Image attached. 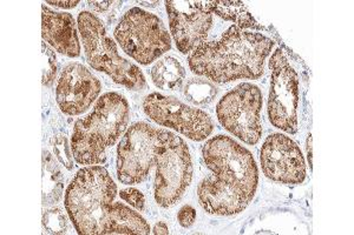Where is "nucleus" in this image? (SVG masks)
<instances>
[{"label":"nucleus","mask_w":354,"mask_h":235,"mask_svg":"<svg viewBox=\"0 0 354 235\" xmlns=\"http://www.w3.org/2000/svg\"><path fill=\"white\" fill-rule=\"evenodd\" d=\"M122 50L141 65H149L171 48V38L161 18L140 8H130L115 28Z\"/></svg>","instance_id":"6"},{"label":"nucleus","mask_w":354,"mask_h":235,"mask_svg":"<svg viewBox=\"0 0 354 235\" xmlns=\"http://www.w3.org/2000/svg\"><path fill=\"white\" fill-rule=\"evenodd\" d=\"M130 119V108L124 96L108 92L98 99L93 112L73 126L71 150L81 165L105 163L106 150L116 143Z\"/></svg>","instance_id":"3"},{"label":"nucleus","mask_w":354,"mask_h":235,"mask_svg":"<svg viewBox=\"0 0 354 235\" xmlns=\"http://www.w3.org/2000/svg\"><path fill=\"white\" fill-rule=\"evenodd\" d=\"M43 48V85L46 88H50L53 84V80L56 78L57 68V58L56 54L53 52V48L48 46V45L43 43L41 44Z\"/></svg>","instance_id":"22"},{"label":"nucleus","mask_w":354,"mask_h":235,"mask_svg":"<svg viewBox=\"0 0 354 235\" xmlns=\"http://www.w3.org/2000/svg\"><path fill=\"white\" fill-rule=\"evenodd\" d=\"M170 32L183 54L203 44L213 25L209 1H165Z\"/></svg>","instance_id":"12"},{"label":"nucleus","mask_w":354,"mask_h":235,"mask_svg":"<svg viewBox=\"0 0 354 235\" xmlns=\"http://www.w3.org/2000/svg\"><path fill=\"white\" fill-rule=\"evenodd\" d=\"M273 46L274 41L268 37L232 26L221 39L195 48L188 61L195 74L218 84L259 79L265 72V61Z\"/></svg>","instance_id":"2"},{"label":"nucleus","mask_w":354,"mask_h":235,"mask_svg":"<svg viewBox=\"0 0 354 235\" xmlns=\"http://www.w3.org/2000/svg\"><path fill=\"white\" fill-rule=\"evenodd\" d=\"M43 227L48 234H65L68 229V219L59 208H51L43 214Z\"/></svg>","instance_id":"21"},{"label":"nucleus","mask_w":354,"mask_h":235,"mask_svg":"<svg viewBox=\"0 0 354 235\" xmlns=\"http://www.w3.org/2000/svg\"><path fill=\"white\" fill-rule=\"evenodd\" d=\"M143 110L156 124L173 128L194 141H203L214 131V121L208 113L188 106L175 96L150 93L143 100Z\"/></svg>","instance_id":"11"},{"label":"nucleus","mask_w":354,"mask_h":235,"mask_svg":"<svg viewBox=\"0 0 354 235\" xmlns=\"http://www.w3.org/2000/svg\"><path fill=\"white\" fill-rule=\"evenodd\" d=\"M41 36L57 52L68 58L81 56V44L77 36L76 23L70 13L56 12L43 5Z\"/></svg>","instance_id":"15"},{"label":"nucleus","mask_w":354,"mask_h":235,"mask_svg":"<svg viewBox=\"0 0 354 235\" xmlns=\"http://www.w3.org/2000/svg\"><path fill=\"white\" fill-rule=\"evenodd\" d=\"M149 223L145 218L122 203L110 206L105 234H149Z\"/></svg>","instance_id":"16"},{"label":"nucleus","mask_w":354,"mask_h":235,"mask_svg":"<svg viewBox=\"0 0 354 235\" xmlns=\"http://www.w3.org/2000/svg\"><path fill=\"white\" fill-rule=\"evenodd\" d=\"M270 96H268V118L274 127L295 134L298 132L299 99L300 83L298 73L278 48L270 61Z\"/></svg>","instance_id":"10"},{"label":"nucleus","mask_w":354,"mask_h":235,"mask_svg":"<svg viewBox=\"0 0 354 235\" xmlns=\"http://www.w3.org/2000/svg\"><path fill=\"white\" fill-rule=\"evenodd\" d=\"M102 91L101 81L80 63L66 65L56 88L57 104L68 116L86 111Z\"/></svg>","instance_id":"14"},{"label":"nucleus","mask_w":354,"mask_h":235,"mask_svg":"<svg viewBox=\"0 0 354 235\" xmlns=\"http://www.w3.org/2000/svg\"><path fill=\"white\" fill-rule=\"evenodd\" d=\"M153 234H169V229L165 223H158L155 225V227L153 229Z\"/></svg>","instance_id":"29"},{"label":"nucleus","mask_w":354,"mask_h":235,"mask_svg":"<svg viewBox=\"0 0 354 235\" xmlns=\"http://www.w3.org/2000/svg\"><path fill=\"white\" fill-rule=\"evenodd\" d=\"M151 79L156 88L163 91H177L182 88L185 79V70L178 60L165 57L153 65Z\"/></svg>","instance_id":"17"},{"label":"nucleus","mask_w":354,"mask_h":235,"mask_svg":"<svg viewBox=\"0 0 354 235\" xmlns=\"http://www.w3.org/2000/svg\"><path fill=\"white\" fill-rule=\"evenodd\" d=\"M177 220H178V223H180L182 227H192L194 223H195V220H196V211H195V208L193 206H190V205H185L178 212Z\"/></svg>","instance_id":"25"},{"label":"nucleus","mask_w":354,"mask_h":235,"mask_svg":"<svg viewBox=\"0 0 354 235\" xmlns=\"http://www.w3.org/2000/svg\"><path fill=\"white\" fill-rule=\"evenodd\" d=\"M312 143H313V139H312V136L310 134L307 136L306 150L307 159H308L310 170H313V146H312Z\"/></svg>","instance_id":"27"},{"label":"nucleus","mask_w":354,"mask_h":235,"mask_svg":"<svg viewBox=\"0 0 354 235\" xmlns=\"http://www.w3.org/2000/svg\"><path fill=\"white\" fill-rule=\"evenodd\" d=\"M210 11L222 19L233 21L238 28H260L248 8L240 1H209Z\"/></svg>","instance_id":"19"},{"label":"nucleus","mask_w":354,"mask_h":235,"mask_svg":"<svg viewBox=\"0 0 354 235\" xmlns=\"http://www.w3.org/2000/svg\"><path fill=\"white\" fill-rule=\"evenodd\" d=\"M88 4L96 12H105L113 8L116 1H88Z\"/></svg>","instance_id":"26"},{"label":"nucleus","mask_w":354,"mask_h":235,"mask_svg":"<svg viewBox=\"0 0 354 235\" xmlns=\"http://www.w3.org/2000/svg\"><path fill=\"white\" fill-rule=\"evenodd\" d=\"M262 172L268 179L283 185H300L306 179V163L298 144L290 136L274 133L260 151Z\"/></svg>","instance_id":"13"},{"label":"nucleus","mask_w":354,"mask_h":235,"mask_svg":"<svg viewBox=\"0 0 354 235\" xmlns=\"http://www.w3.org/2000/svg\"><path fill=\"white\" fill-rule=\"evenodd\" d=\"M121 199L124 200L125 203H129L133 207L136 208L137 211H143L145 206V198L141 191L136 188H125L122 190Z\"/></svg>","instance_id":"24"},{"label":"nucleus","mask_w":354,"mask_h":235,"mask_svg":"<svg viewBox=\"0 0 354 235\" xmlns=\"http://www.w3.org/2000/svg\"><path fill=\"white\" fill-rule=\"evenodd\" d=\"M262 104L261 90L257 85H238L218 101V123L245 144L257 145L262 136Z\"/></svg>","instance_id":"9"},{"label":"nucleus","mask_w":354,"mask_h":235,"mask_svg":"<svg viewBox=\"0 0 354 235\" xmlns=\"http://www.w3.org/2000/svg\"><path fill=\"white\" fill-rule=\"evenodd\" d=\"M155 165V200L161 207H171L180 201L193 178V163L188 145L170 132L157 153Z\"/></svg>","instance_id":"8"},{"label":"nucleus","mask_w":354,"mask_h":235,"mask_svg":"<svg viewBox=\"0 0 354 235\" xmlns=\"http://www.w3.org/2000/svg\"><path fill=\"white\" fill-rule=\"evenodd\" d=\"M116 194V183L104 167L88 166L77 172L66 188L64 203L78 234H105Z\"/></svg>","instance_id":"4"},{"label":"nucleus","mask_w":354,"mask_h":235,"mask_svg":"<svg viewBox=\"0 0 354 235\" xmlns=\"http://www.w3.org/2000/svg\"><path fill=\"white\" fill-rule=\"evenodd\" d=\"M138 4L147 6V8H156L157 5H160V1H138Z\"/></svg>","instance_id":"30"},{"label":"nucleus","mask_w":354,"mask_h":235,"mask_svg":"<svg viewBox=\"0 0 354 235\" xmlns=\"http://www.w3.org/2000/svg\"><path fill=\"white\" fill-rule=\"evenodd\" d=\"M78 28L86 60L93 70L108 74L115 83L131 91H143L147 88L145 74L138 66L121 57L96 14L82 11L78 14Z\"/></svg>","instance_id":"5"},{"label":"nucleus","mask_w":354,"mask_h":235,"mask_svg":"<svg viewBox=\"0 0 354 235\" xmlns=\"http://www.w3.org/2000/svg\"><path fill=\"white\" fill-rule=\"evenodd\" d=\"M48 4L61 8H73L80 4V1H48Z\"/></svg>","instance_id":"28"},{"label":"nucleus","mask_w":354,"mask_h":235,"mask_svg":"<svg viewBox=\"0 0 354 235\" xmlns=\"http://www.w3.org/2000/svg\"><path fill=\"white\" fill-rule=\"evenodd\" d=\"M53 153L58 161L71 171L73 168V154L71 145H68V139L64 136H57L53 141Z\"/></svg>","instance_id":"23"},{"label":"nucleus","mask_w":354,"mask_h":235,"mask_svg":"<svg viewBox=\"0 0 354 235\" xmlns=\"http://www.w3.org/2000/svg\"><path fill=\"white\" fill-rule=\"evenodd\" d=\"M169 133L143 121L130 126L117 148L118 180L124 185L143 183Z\"/></svg>","instance_id":"7"},{"label":"nucleus","mask_w":354,"mask_h":235,"mask_svg":"<svg viewBox=\"0 0 354 235\" xmlns=\"http://www.w3.org/2000/svg\"><path fill=\"white\" fill-rule=\"evenodd\" d=\"M216 96L218 88L208 80L193 78L185 86V98L196 106H203L213 103Z\"/></svg>","instance_id":"20"},{"label":"nucleus","mask_w":354,"mask_h":235,"mask_svg":"<svg viewBox=\"0 0 354 235\" xmlns=\"http://www.w3.org/2000/svg\"><path fill=\"white\" fill-rule=\"evenodd\" d=\"M202 158L212 171L198 185L202 208L221 216L245 211L258 190V166L252 153L230 136H216L202 147Z\"/></svg>","instance_id":"1"},{"label":"nucleus","mask_w":354,"mask_h":235,"mask_svg":"<svg viewBox=\"0 0 354 235\" xmlns=\"http://www.w3.org/2000/svg\"><path fill=\"white\" fill-rule=\"evenodd\" d=\"M64 178L56 160L48 151H43V205L51 206L61 200Z\"/></svg>","instance_id":"18"}]
</instances>
